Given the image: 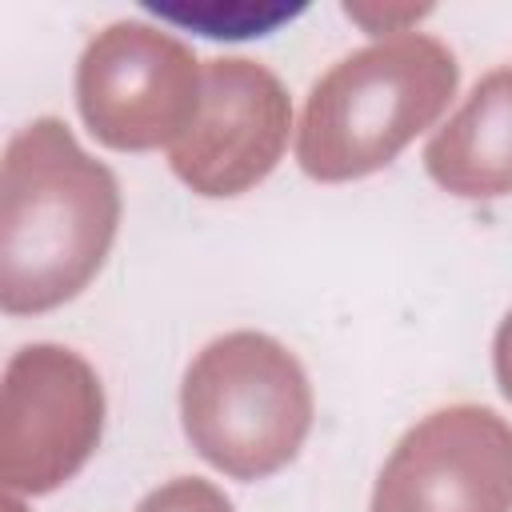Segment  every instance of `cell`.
<instances>
[{"mask_svg": "<svg viewBox=\"0 0 512 512\" xmlns=\"http://www.w3.org/2000/svg\"><path fill=\"white\" fill-rule=\"evenodd\" d=\"M120 228V184L56 116L24 124L0 164V308L36 316L80 296Z\"/></svg>", "mask_w": 512, "mask_h": 512, "instance_id": "1", "label": "cell"}, {"mask_svg": "<svg viewBox=\"0 0 512 512\" xmlns=\"http://www.w3.org/2000/svg\"><path fill=\"white\" fill-rule=\"evenodd\" d=\"M460 84L452 48L428 32L380 36L336 60L308 92L296 128V160L320 184H344L388 168Z\"/></svg>", "mask_w": 512, "mask_h": 512, "instance_id": "2", "label": "cell"}, {"mask_svg": "<svg viewBox=\"0 0 512 512\" xmlns=\"http://www.w3.org/2000/svg\"><path fill=\"white\" fill-rule=\"evenodd\" d=\"M304 364L268 332H224L196 352L180 384L192 448L232 480H264L296 460L312 428Z\"/></svg>", "mask_w": 512, "mask_h": 512, "instance_id": "3", "label": "cell"}, {"mask_svg": "<svg viewBox=\"0 0 512 512\" xmlns=\"http://www.w3.org/2000/svg\"><path fill=\"white\" fill-rule=\"evenodd\" d=\"M204 64L196 52L144 20L100 28L76 64V108L112 152L176 144L196 120Z\"/></svg>", "mask_w": 512, "mask_h": 512, "instance_id": "4", "label": "cell"}, {"mask_svg": "<svg viewBox=\"0 0 512 512\" xmlns=\"http://www.w3.org/2000/svg\"><path fill=\"white\" fill-rule=\"evenodd\" d=\"M104 432V384L64 344H24L0 384V480L12 496H48L68 484Z\"/></svg>", "mask_w": 512, "mask_h": 512, "instance_id": "5", "label": "cell"}, {"mask_svg": "<svg viewBox=\"0 0 512 512\" xmlns=\"http://www.w3.org/2000/svg\"><path fill=\"white\" fill-rule=\"evenodd\" d=\"M368 512H512V424L484 404L428 412L396 440Z\"/></svg>", "mask_w": 512, "mask_h": 512, "instance_id": "6", "label": "cell"}, {"mask_svg": "<svg viewBox=\"0 0 512 512\" xmlns=\"http://www.w3.org/2000/svg\"><path fill=\"white\" fill-rule=\"evenodd\" d=\"M292 100L280 76L244 56L204 64L200 108L168 148V164L196 196L228 200L272 176L288 148Z\"/></svg>", "mask_w": 512, "mask_h": 512, "instance_id": "7", "label": "cell"}, {"mask_svg": "<svg viewBox=\"0 0 512 512\" xmlns=\"http://www.w3.org/2000/svg\"><path fill=\"white\" fill-rule=\"evenodd\" d=\"M428 176L464 200L512 196V64L472 84L464 104L424 144Z\"/></svg>", "mask_w": 512, "mask_h": 512, "instance_id": "8", "label": "cell"}, {"mask_svg": "<svg viewBox=\"0 0 512 512\" xmlns=\"http://www.w3.org/2000/svg\"><path fill=\"white\" fill-rule=\"evenodd\" d=\"M152 12L168 16V20H180V24H192L200 28L204 36L212 40H244V36H264L268 28H276L284 16H292L296 8H284V4H204V8H160V4H148Z\"/></svg>", "mask_w": 512, "mask_h": 512, "instance_id": "9", "label": "cell"}, {"mask_svg": "<svg viewBox=\"0 0 512 512\" xmlns=\"http://www.w3.org/2000/svg\"><path fill=\"white\" fill-rule=\"evenodd\" d=\"M132 512H236V508L212 480L176 476V480L152 488Z\"/></svg>", "mask_w": 512, "mask_h": 512, "instance_id": "10", "label": "cell"}, {"mask_svg": "<svg viewBox=\"0 0 512 512\" xmlns=\"http://www.w3.org/2000/svg\"><path fill=\"white\" fill-rule=\"evenodd\" d=\"M492 368H496V384L504 392V400L512 404V312L500 320L496 340H492Z\"/></svg>", "mask_w": 512, "mask_h": 512, "instance_id": "11", "label": "cell"}]
</instances>
